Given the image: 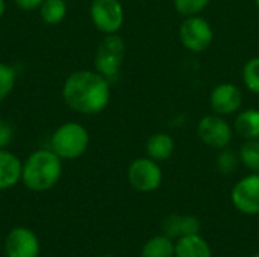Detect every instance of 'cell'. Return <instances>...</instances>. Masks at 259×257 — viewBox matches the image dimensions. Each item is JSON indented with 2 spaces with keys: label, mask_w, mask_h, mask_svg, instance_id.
<instances>
[{
  "label": "cell",
  "mask_w": 259,
  "mask_h": 257,
  "mask_svg": "<svg viewBox=\"0 0 259 257\" xmlns=\"http://www.w3.org/2000/svg\"><path fill=\"white\" fill-rule=\"evenodd\" d=\"M62 98L77 114L97 115L111 101V82L96 70L73 71L64 82Z\"/></svg>",
  "instance_id": "obj_1"
},
{
  "label": "cell",
  "mask_w": 259,
  "mask_h": 257,
  "mask_svg": "<svg viewBox=\"0 0 259 257\" xmlns=\"http://www.w3.org/2000/svg\"><path fill=\"white\" fill-rule=\"evenodd\" d=\"M62 176V159L50 148L32 151L23 162L21 182L33 192H46L56 186Z\"/></svg>",
  "instance_id": "obj_2"
},
{
  "label": "cell",
  "mask_w": 259,
  "mask_h": 257,
  "mask_svg": "<svg viewBox=\"0 0 259 257\" xmlns=\"http://www.w3.org/2000/svg\"><path fill=\"white\" fill-rule=\"evenodd\" d=\"M90 147V133L85 126L67 121L61 124L50 136V150L62 161H73L85 155Z\"/></svg>",
  "instance_id": "obj_3"
},
{
  "label": "cell",
  "mask_w": 259,
  "mask_h": 257,
  "mask_svg": "<svg viewBox=\"0 0 259 257\" xmlns=\"http://www.w3.org/2000/svg\"><path fill=\"white\" fill-rule=\"evenodd\" d=\"M126 56V42L118 33L105 35V38L99 42L96 55H94V67L96 71L106 77L109 82L115 80L121 71L123 62Z\"/></svg>",
  "instance_id": "obj_4"
},
{
  "label": "cell",
  "mask_w": 259,
  "mask_h": 257,
  "mask_svg": "<svg viewBox=\"0 0 259 257\" xmlns=\"http://www.w3.org/2000/svg\"><path fill=\"white\" fill-rule=\"evenodd\" d=\"M234 126L219 114H208L200 118L197 124V136L199 139L212 150H223L228 148L234 138Z\"/></svg>",
  "instance_id": "obj_5"
},
{
  "label": "cell",
  "mask_w": 259,
  "mask_h": 257,
  "mask_svg": "<svg viewBox=\"0 0 259 257\" xmlns=\"http://www.w3.org/2000/svg\"><path fill=\"white\" fill-rule=\"evenodd\" d=\"M181 44L191 53H203L214 41V30L211 23L200 17H185L179 27Z\"/></svg>",
  "instance_id": "obj_6"
},
{
  "label": "cell",
  "mask_w": 259,
  "mask_h": 257,
  "mask_svg": "<svg viewBox=\"0 0 259 257\" xmlns=\"http://www.w3.org/2000/svg\"><path fill=\"white\" fill-rule=\"evenodd\" d=\"M90 18L99 32L105 35L118 33L124 23V8L120 0H93Z\"/></svg>",
  "instance_id": "obj_7"
},
{
  "label": "cell",
  "mask_w": 259,
  "mask_h": 257,
  "mask_svg": "<svg viewBox=\"0 0 259 257\" xmlns=\"http://www.w3.org/2000/svg\"><path fill=\"white\" fill-rule=\"evenodd\" d=\"M164 174L159 162L144 156L131 162L127 168V180L138 192H153L162 183Z\"/></svg>",
  "instance_id": "obj_8"
},
{
  "label": "cell",
  "mask_w": 259,
  "mask_h": 257,
  "mask_svg": "<svg viewBox=\"0 0 259 257\" xmlns=\"http://www.w3.org/2000/svg\"><path fill=\"white\" fill-rule=\"evenodd\" d=\"M235 209L246 215H259V173L240 179L231 191Z\"/></svg>",
  "instance_id": "obj_9"
},
{
  "label": "cell",
  "mask_w": 259,
  "mask_h": 257,
  "mask_svg": "<svg viewBox=\"0 0 259 257\" xmlns=\"http://www.w3.org/2000/svg\"><path fill=\"white\" fill-rule=\"evenodd\" d=\"M209 106L214 114L229 117L241 111L243 92L232 82H222L215 85L209 94Z\"/></svg>",
  "instance_id": "obj_10"
},
{
  "label": "cell",
  "mask_w": 259,
  "mask_h": 257,
  "mask_svg": "<svg viewBox=\"0 0 259 257\" xmlns=\"http://www.w3.org/2000/svg\"><path fill=\"white\" fill-rule=\"evenodd\" d=\"M41 244L36 233L27 227H14L5 239L6 257H38Z\"/></svg>",
  "instance_id": "obj_11"
},
{
  "label": "cell",
  "mask_w": 259,
  "mask_h": 257,
  "mask_svg": "<svg viewBox=\"0 0 259 257\" xmlns=\"http://www.w3.org/2000/svg\"><path fill=\"white\" fill-rule=\"evenodd\" d=\"M164 235L170 239H179L182 236L197 235L200 232V221L194 215H168L162 223Z\"/></svg>",
  "instance_id": "obj_12"
},
{
  "label": "cell",
  "mask_w": 259,
  "mask_h": 257,
  "mask_svg": "<svg viewBox=\"0 0 259 257\" xmlns=\"http://www.w3.org/2000/svg\"><path fill=\"white\" fill-rule=\"evenodd\" d=\"M23 162L9 150H0V191L9 189L21 182Z\"/></svg>",
  "instance_id": "obj_13"
},
{
  "label": "cell",
  "mask_w": 259,
  "mask_h": 257,
  "mask_svg": "<svg viewBox=\"0 0 259 257\" xmlns=\"http://www.w3.org/2000/svg\"><path fill=\"white\" fill-rule=\"evenodd\" d=\"M176 150L175 138L167 132H156L149 136L146 141V156L156 161V162H165L168 161Z\"/></svg>",
  "instance_id": "obj_14"
},
{
  "label": "cell",
  "mask_w": 259,
  "mask_h": 257,
  "mask_svg": "<svg viewBox=\"0 0 259 257\" xmlns=\"http://www.w3.org/2000/svg\"><path fill=\"white\" fill-rule=\"evenodd\" d=\"M175 257H212V250L209 244L197 233L176 239Z\"/></svg>",
  "instance_id": "obj_15"
},
{
  "label": "cell",
  "mask_w": 259,
  "mask_h": 257,
  "mask_svg": "<svg viewBox=\"0 0 259 257\" xmlns=\"http://www.w3.org/2000/svg\"><path fill=\"white\" fill-rule=\"evenodd\" d=\"M234 130L244 141L259 139V109L249 108L240 111L235 117Z\"/></svg>",
  "instance_id": "obj_16"
},
{
  "label": "cell",
  "mask_w": 259,
  "mask_h": 257,
  "mask_svg": "<svg viewBox=\"0 0 259 257\" xmlns=\"http://www.w3.org/2000/svg\"><path fill=\"white\" fill-rule=\"evenodd\" d=\"M141 257H175V241L165 235L153 236L143 245Z\"/></svg>",
  "instance_id": "obj_17"
},
{
  "label": "cell",
  "mask_w": 259,
  "mask_h": 257,
  "mask_svg": "<svg viewBox=\"0 0 259 257\" xmlns=\"http://www.w3.org/2000/svg\"><path fill=\"white\" fill-rule=\"evenodd\" d=\"M65 15L67 0H44L39 6V17L49 26L59 24L65 18Z\"/></svg>",
  "instance_id": "obj_18"
},
{
  "label": "cell",
  "mask_w": 259,
  "mask_h": 257,
  "mask_svg": "<svg viewBox=\"0 0 259 257\" xmlns=\"http://www.w3.org/2000/svg\"><path fill=\"white\" fill-rule=\"evenodd\" d=\"M240 162L252 173H259V139L244 141L240 147Z\"/></svg>",
  "instance_id": "obj_19"
},
{
  "label": "cell",
  "mask_w": 259,
  "mask_h": 257,
  "mask_svg": "<svg viewBox=\"0 0 259 257\" xmlns=\"http://www.w3.org/2000/svg\"><path fill=\"white\" fill-rule=\"evenodd\" d=\"M243 83L252 94L259 95V56L250 58L243 67Z\"/></svg>",
  "instance_id": "obj_20"
},
{
  "label": "cell",
  "mask_w": 259,
  "mask_h": 257,
  "mask_svg": "<svg viewBox=\"0 0 259 257\" xmlns=\"http://www.w3.org/2000/svg\"><path fill=\"white\" fill-rule=\"evenodd\" d=\"M211 0H173V6L179 15L185 17H193V15H200Z\"/></svg>",
  "instance_id": "obj_21"
},
{
  "label": "cell",
  "mask_w": 259,
  "mask_h": 257,
  "mask_svg": "<svg viewBox=\"0 0 259 257\" xmlns=\"http://www.w3.org/2000/svg\"><path fill=\"white\" fill-rule=\"evenodd\" d=\"M238 164H241L240 162V155L235 153V151H232L229 147L219 151V156H217V170L222 174H225V176L232 174L238 168Z\"/></svg>",
  "instance_id": "obj_22"
},
{
  "label": "cell",
  "mask_w": 259,
  "mask_h": 257,
  "mask_svg": "<svg viewBox=\"0 0 259 257\" xmlns=\"http://www.w3.org/2000/svg\"><path fill=\"white\" fill-rule=\"evenodd\" d=\"M15 79H17V73L14 67L0 62V103L5 101L12 92L15 86Z\"/></svg>",
  "instance_id": "obj_23"
},
{
  "label": "cell",
  "mask_w": 259,
  "mask_h": 257,
  "mask_svg": "<svg viewBox=\"0 0 259 257\" xmlns=\"http://www.w3.org/2000/svg\"><path fill=\"white\" fill-rule=\"evenodd\" d=\"M12 139H14V129H12V126L8 121L0 120V150L8 148V145L12 142Z\"/></svg>",
  "instance_id": "obj_24"
},
{
  "label": "cell",
  "mask_w": 259,
  "mask_h": 257,
  "mask_svg": "<svg viewBox=\"0 0 259 257\" xmlns=\"http://www.w3.org/2000/svg\"><path fill=\"white\" fill-rule=\"evenodd\" d=\"M14 2L23 11H35V9H39L44 0H14Z\"/></svg>",
  "instance_id": "obj_25"
},
{
  "label": "cell",
  "mask_w": 259,
  "mask_h": 257,
  "mask_svg": "<svg viewBox=\"0 0 259 257\" xmlns=\"http://www.w3.org/2000/svg\"><path fill=\"white\" fill-rule=\"evenodd\" d=\"M5 11H6V3L5 0H0V18L5 15Z\"/></svg>",
  "instance_id": "obj_26"
},
{
  "label": "cell",
  "mask_w": 259,
  "mask_h": 257,
  "mask_svg": "<svg viewBox=\"0 0 259 257\" xmlns=\"http://www.w3.org/2000/svg\"><path fill=\"white\" fill-rule=\"evenodd\" d=\"M253 2H255V5H256V8H258V9H259V0H253Z\"/></svg>",
  "instance_id": "obj_27"
},
{
  "label": "cell",
  "mask_w": 259,
  "mask_h": 257,
  "mask_svg": "<svg viewBox=\"0 0 259 257\" xmlns=\"http://www.w3.org/2000/svg\"><path fill=\"white\" fill-rule=\"evenodd\" d=\"M250 257H259V251H258V253H255L253 256H250Z\"/></svg>",
  "instance_id": "obj_28"
},
{
  "label": "cell",
  "mask_w": 259,
  "mask_h": 257,
  "mask_svg": "<svg viewBox=\"0 0 259 257\" xmlns=\"http://www.w3.org/2000/svg\"><path fill=\"white\" fill-rule=\"evenodd\" d=\"M99 257H112V256H108V254H103V256H99Z\"/></svg>",
  "instance_id": "obj_29"
}]
</instances>
